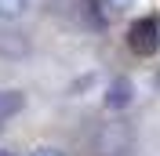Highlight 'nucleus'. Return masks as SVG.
Segmentation results:
<instances>
[{
    "label": "nucleus",
    "mask_w": 160,
    "mask_h": 156,
    "mask_svg": "<svg viewBox=\"0 0 160 156\" xmlns=\"http://www.w3.org/2000/svg\"><path fill=\"white\" fill-rule=\"evenodd\" d=\"M131 153V127L128 124H106L95 134V156H128Z\"/></svg>",
    "instance_id": "nucleus-1"
},
{
    "label": "nucleus",
    "mask_w": 160,
    "mask_h": 156,
    "mask_svg": "<svg viewBox=\"0 0 160 156\" xmlns=\"http://www.w3.org/2000/svg\"><path fill=\"white\" fill-rule=\"evenodd\" d=\"M128 47L135 51V55H142V58L157 55V51H160V26L153 18H138L128 29Z\"/></svg>",
    "instance_id": "nucleus-2"
},
{
    "label": "nucleus",
    "mask_w": 160,
    "mask_h": 156,
    "mask_svg": "<svg viewBox=\"0 0 160 156\" xmlns=\"http://www.w3.org/2000/svg\"><path fill=\"white\" fill-rule=\"evenodd\" d=\"M131 102H135V84H131L128 76H117L106 87V98H102V105L109 109V113H120V109H128Z\"/></svg>",
    "instance_id": "nucleus-3"
},
{
    "label": "nucleus",
    "mask_w": 160,
    "mask_h": 156,
    "mask_svg": "<svg viewBox=\"0 0 160 156\" xmlns=\"http://www.w3.org/2000/svg\"><path fill=\"white\" fill-rule=\"evenodd\" d=\"M26 51H29V44H26V37H22V33H0V55L22 58Z\"/></svg>",
    "instance_id": "nucleus-4"
},
{
    "label": "nucleus",
    "mask_w": 160,
    "mask_h": 156,
    "mask_svg": "<svg viewBox=\"0 0 160 156\" xmlns=\"http://www.w3.org/2000/svg\"><path fill=\"white\" fill-rule=\"evenodd\" d=\"M26 105V98H22V91H0V124L8 116H15L18 109Z\"/></svg>",
    "instance_id": "nucleus-5"
},
{
    "label": "nucleus",
    "mask_w": 160,
    "mask_h": 156,
    "mask_svg": "<svg viewBox=\"0 0 160 156\" xmlns=\"http://www.w3.org/2000/svg\"><path fill=\"white\" fill-rule=\"evenodd\" d=\"M26 7H29V0H0V18L11 22L18 15H26Z\"/></svg>",
    "instance_id": "nucleus-6"
},
{
    "label": "nucleus",
    "mask_w": 160,
    "mask_h": 156,
    "mask_svg": "<svg viewBox=\"0 0 160 156\" xmlns=\"http://www.w3.org/2000/svg\"><path fill=\"white\" fill-rule=\"evenodd\" d=\"M102 4H109L113 11H124V7H131V4H135V0H102Z\"/></svg>",
    "instance_id": "nucleus-7"
},
{
    "label": "nucleus",
    "mask_w": 160,
    "mask_h": 156,
    "mask_svg": "<svg viewBox=\"0 0 160 156\" xmlns=\"http://www.w3.org/2000/svg\"><path fill=\"white\" fill-rule=\"evenodd\" d=\"M33 156H66V153H62V149H51V145H44V149H37Z\"/></svg>",
    "instance_id": "nucleus-8"
},
{
    "label": "nucleus",
    "mask_w": 160,
    "mask_h": 156,
    "mask_svg": "<svg viewBox=\"0 0 160 156\" xmlns=\"http://www.w3.org/2000/svg\"><path fill=\"white\" fill-rule=\"evenodd\" d=\"M0 156H15V153H8V149H0Z\"/></svg>",
    "instance_id": "nucleus-9"
}]
</instances>
